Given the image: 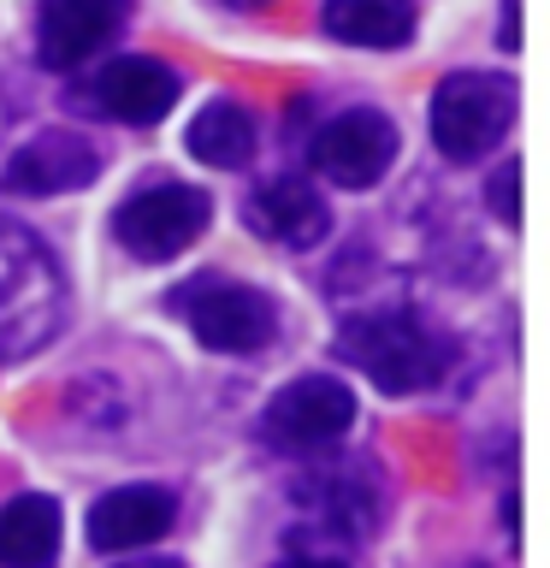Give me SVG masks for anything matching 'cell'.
<instances>
[{
	"mask_svg": "<svg viewBox=\"0 0 550 568\" xmlns=\"http://www.w3.org/2000/svg\"><path fill=\"white\" fill-rule=\"evenodd\" d=\"M314 172L337 190H373L397 160V124H390L379 106H344L314 131L308 142Z\"/></svg>",
	"mask_w": 550,
	"mask_h": 568,
	"instance_id": "obj_6",
	"label": "cell"
},
{
	"mask_svg": "<svg viewBox=\"0 0 550 568\" xmlns=\"http://www.w3.org/2000/svg\"><path fill=\"white\" fill-rule=\"evenodd\" d=\"M355 426V390L326 373H302L266 403L261 433L278 450H326Z\"/></svg>",
	"mask_w": 550,
	"mask_h": 568,
	"instance_id": "obj_7",
	"label": "cell"
},
{
	"mask_svg": "<svg viewBox=\"0 0 550 568\" xmlns=\"http://www.w3.org/2000/svg\"><path fill=\"white\" fill-rule=\"evenodd\" d=\"M207 220H213L207 190H195V184H149V190H136L131 202L113 213V231H119L124 255L172 261V255H184V248L202 237Z\"/></svg>",
	"mask_w": 550,
	"mask_h": 568,
	"instance_id": "obj_5",
	"label": "cell"
},
{
	"mask_svg": "<svg viewBox=\"0 0 550 568\" xmlns=\"http://www.w3.org/2000/svg\"><path fill=\"white\" fill-rule=\"evenodd\" d=\"M337 355L361 367L385 397H408V390H426L432 379H444L450 337L426 326L408 302H390V308L355 314L344 326V337H337Z\"/></svg>",
	"mask_w": 550,
	"mask_h": 568,
	"instance_id": "obj_2",
	"label": "cell"
},
{
	"mask_svg": "<svg viewBox=\"0 0 550 568\" xmlns=\"http://www.w3.org/2000/svg\"><path fill=\"white\" fill-rule=\"evenodd\" d=\"M124 568H184V562H166V557H149V562H124Z\"/></svg>",
	"mask_w": 550,
	"mask_h": 568,
	"instance_id": "obj_19",
	"label": "cell"
},
{
	"mask_svg": "<svg viewBox=\"0 0 550 568\" xmlns=\"http://www.w3.org/2000/svg\"><path fill=\"white\" fill-rule=\"evenodd\" d=\"M243 220L255 237L278 243V248H319L332 231V207L308 178H266V184L248 190Z\"/></svg>",
	"mask_w": 550,
	"mask_h": 568,
	"instance_id": "obj_11",
	"label": "cell"
},
{
	"mask_svg": "<svg viewBox=\"0 0 550 568\" xmlns=\"http://www.w3.org/2000/svg\"><path fill=\"white\" fill-rule=\"evenodd\" d=\"M60 557V504L24 491L0 504V568H48Z\"/></svg>",
	"mask_w": 550,
	"mask_h": 568,
	"instance_id": "obj_14",
	"label": "cell"
},
{
	"mask_svg": "<svg viewBox=\"0 0 550 568\" xmlns=\"http://www.w3.org/2000/svg\"><path fill=\"white\" fill-rule=\"evenodd\" d=\"M184 142H190V154L202 160V166L243 172L248 160H255V149H261V131H255V119H248L237 101H207L202 113L190 119Z\"/></svg>",
	"mask_w": 550,
	"mask_h": 568,
	"instance_id": "obj_16",
	"label": "cell"
},
{
	"mask_svg": "<svg viewBox=\"0 0 550 568\" xmlns=\"http://www.w3.org/2000/svg\"><path fill=\"white\" fill-rule=\"evenodd\" d=\"M131 0H42L35 7V60L48 71H78L119 42Z\"/></svg>",
	"mask_w": 550,
	"mask_h": 568,
	"instance_id": "obj_8",
	"label": "cell"
},
{
	"mask_svg": "<svg viewBox=\"0 0 550 568\" xmlns=\"http://www.w3.org/2000/svg\"><path fill=\"white\" fill-rule=\"evenodd\" d=\"M319 24L349 48H403L415 36V0H326Z\"/></svg>",
	"mask_w": 550,
	"mask_h": 568,
	"instance_id": "obj_15",
	"label": "cell"
},
{
	"mask_svg": "<svg viewBox=\"0 0 550 568\" xmlns=\"http://www.w3.org/2000/svg\"><path fill=\"white\" fill-rule=\"evenodd\" d=\"M515 95H521V89H515V78H503V71H450L432 95L438 154L456 160V166L486 160L515 124Z\"/></svg>",
	"mask_w": 550,
	"mask_h": 568,
	"instance_id": "obj_3",
	"label": "cell"
},
{
	"mask_svg": "<svg viewBox=\"0 0 550 568\" xmlns=\"http://www.w3.org/2000/svg\"><path fill=\"white\" fill-rule=\"evenodd\" d=\"M83 106L113 124H160L177 106V71L149 53H119L83 83Z\"/></svg>",
	"mask_w": 550,
	"mask_h": 568,
	"instance_id": "obj_9",
	"label": "cell"
},
{
	"mask_svg": "<svg viewBox=\"0 0 550 568\" xmlns=\"http://www.w3.org/2000/svg\"><path fill=\"white\" fill-rule=\"evenodd\" d=\"M101 178V149L78 131H35L30 142H18V154L7 160V172H0V184L12 195H35V202H48V195H71L83 184H95Z\"/></svg>",
	"mask_w": 550,
	"mask_h": 568,
	"instance_id": "obj_10",
	"label": "cell"
},
{
	"mask_svg": "<svg viewBox=\"0 0 550 568\" xmlns=\"http://www.w3.org/2000/svg\"><path fill=\"white\" fill-rule=\"evenodd\" d=\"M486 207L503 220L509 231L521 225V160H503V172H491V184H486Z\"/></svg>",
	"mask_w": 550,
	"mask_h": 568,
	"instance_id": "obj_17",
	"label": "cell"
},
{
	"mask_svg": "<svg viewBox=\"0 0 550 568\" xmlns=\"http://www.w3.org/2000/svg\"><path fill=\"white\" fill-rule=\"evenodd\" d=\"M177 521V504L166 486H119L95 497L89 509V545L95 550H142L154 539H166Z\"/></svg>",
	"mask_w": 550,
	"mask_h": 568,
	"instance_id": "obj_12",
	"label": "cell"
},
{
	"mask_svg": "<svg viewBox=\"0 0 550 568\" xmlns=\"http://www.w3.org/2000/svg\"><path fill=\"white\" fill-rule=\"evenodd\" d=\"M65 320V273L53 248L0 213V362L48 349Z\"/></svg>",
	"mask_w": 550,
	"mask_h": 568,
	"instance_id": "obj_1",
	"label": "cell"
},
{
	"mask_svg": "<svg viewBox=\"0 0 550 568\" xmlns=\"http://www.w3.org/2000/svg\"><path fill=\"white\" fill-rule=\"evenodd\" d=\"M172 314H184L190 332L220 355H255V349L273 344V332H278V302L266 291H255V284H237V278H220V273L177 284Z\"/></svg>",
	"mask_w": 550,
	"mask_h": 568,
	"instance_id": "obj_4",
	"label": "cell"
},
{
	"mask_svg": "<svg viewBox=\"0 0 550 568\" xmlns=\"http://www.w3.org/2000/svg\"><path fill=\"white\" fill-rule=\"evenodd\" d=\"M296 497H308L314 504V532H337V539H361V532H373V515H379V497L367 491V474L355 468V462H344V468H326L314 479H302Z\"/></svg>",
	"mask_w": 550,
	"mask_h": 568,
	"instance_id": "obj_13",
	"label": "cell"
},
{
	"mask_svg": "<svg viewBox=\"0 0 550 568\" xmlns=\"http://www.w3.org/2000/svg\"><path fill=\"white\" fill-rule=\"evenodd\" d=\"M225 7H237V12H248V7H261V0H225Z\"/></svg>",
	"mask_w": 550,
	"mask_h": 568,
	"instance_id": "obj_20",
	"label": "cell"
},
{
	"mask_svg": "<svg viewBox=\"0 0 550 568\" xmlns=\"http://www.w3.org/2000/svg\"><path fill=\"white\" fill-rule=\"evenodd\" d=\"M503 48H521V7H503Z\"/></svg>",
	"mask_w": 550,
	"mask_h": 568,
	"instance_id": "obj_18",
	"label": "cell"
}]
</instances>
